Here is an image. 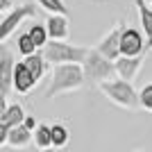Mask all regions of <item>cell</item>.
<instances>
[{"label": "cell", "mask_w": 152, "mask_h": 152, "mask_svg": "<svg viewBox=\"0 0 152 152\" xmlns=\"http://www.w3.org/2000/svg\"><path fill=\"white\" fill-rule=\"evenodd\" d=\"M16 48H18V52L23 55V57H30V55H34V52H37V43L32 41V37L27 34V32L18 37V43H16Z\"/></svg>", "instance_id": "cell-19"}, {"label": "cell", "mask_w": 152, "mask_h": 152, "mask_svg": "<svg viewBox=\"0 0 152 152\" xmlns=\"http://www.w3.org/2000/svg\"><path fill=\"white\" fill-rule=\"evenodd\" d=\"M30 143H34V132H30L25 125L12 127L9 136H7V145L5 148H14V150H25L30 148Z\"/></svg>", "instance_id": "cell-11"}, {"label": "cell", "mask_w": 152, "mask_h": 152, "mask_svg": "<svg viewBox=\"0 0 152 152\" xmlns=\"http://www.w3.org/2000/svg\"><path fill=\"white\" fill-rule=\"evenodd\" d=\"M41 152H57V148H48V150H41Z\"/></svg>", "instance_id": "cell-25"}, {"label": "cell", "mask_w": 152, "mask_h": 152, "mask_svg": "<svg viewBox=\"0 0 152 152\" xmlns=\"http://www.w3.org/2000/svg\"><path fill=\"white\" fill-rule=\"evenodd\" d=\"M32 16H37V7L32 5V2H25V5L12 9L7 16H2V20H0V43H5L7 39L18 30L20 23L25 18H32Z\"/></svg>", "instance_id": "cell-5"}, {"label": "cell", "mask_w": 152, "mask_h": 152, "mask_svg": "<svg viewBox=\"0 0 152 152\" xmlns=\"http://www.w3.org/2000/svg\"><path fill=\"white\" fill-rule=\"evenodd\" d=\"M9 7H12V0H0V12H2V16L9 14Z\"/></svg>", "instance_id": "cell-24"}, {"label": "cell", "mask_w": 152, "mask_h": 152, "mask_svg": "<svg viewBox=\"0 0 152 152\" xmlns=\"http://www.w3.org/2000/svg\"><path fill=\"white\" fill-rule=\"evenodd\" d=\"M34 145L39 150H48L52 148V125L39 123V127L34 129Z\"/></svg>", "instance_id": "cell-16"}, {"label": "cell", "mask_w": 152, "mask_h": 152, "mask_svg": "<svg viewBox=\"0 0 152 152\" xmlns=\"http://www.w3.org/2000/svg\"><path fill=\"white\" fill-rule=\"evenodd\" d=\"M98 89L102 91V95H107L109 100L114 102L116 107L127 109V111H136L141 109V100L139 93L134 91L132 82H125V80H107V82H100Z\"/></svg>", "instance_id": "cell-2"}, {"label": "cell", "mask_w": 152, "mask_h": 152, "mask_svg": "<svg viewBox=\"0 0 152 152\" xmlns=\"http://www.w3.org/2000/svg\"><path fill=\"white\" fill-rule=\"evenodd\" d=\"M34 84H37L34 75L27 70V66L23 61H18L16 68H14V91L20 93V95H25V93H30V91L34 89Z\"/></svg>", "instance_id": "cell-10"}, {"label": "cell", "mask_w": 152, "mask_h": 152, "mask_svg": "<svg viewBox=\"0 0 152 152\" xmlns=\"http://www.w3.org/2000/svg\"><path fill=\"white\" fill-rule=\"evenodd\" d=\"M84 75H86V82H107L111 80V75L116 73V64L111 59H107L104 55L95 50V48H89V55L84 59Z\"/></svg>", "instance_id": "cell-4"}, {"label": "cell", "mask_w": 152, "mask_h": 152, "mask_svg": "<svg viewBox=\"0 0 152 152\" xmlns=\"http://www.w3.org/2000/svg\"><path fill=\"white\" fill-rule=\"evenodd\" d=\"M37 2L43 7L45 12H50V14H61V16H68V7L64 5L61 0H37Z\"/></svg>", "instance_id": "cell-20"}, {"label": "cell", "mask_w": 152, "mask_h": 152, "mask_svg": "<svg viewBox=\"0 0 152 152\" xmlns=\"http://www.w3.org/2000/svg\"><path fill=\"white\" fill-rule=\"evenodd\" d=\"M68 139H70L68 127L61 125V123H55L52 125V148H66L68 145Z\"/></svg>", "instance_id": "cell-18"}, {"label": "cell", "mask_w": 152, "mask_h": 152, "mask_svg": "<svg viewBox=\"0 0 152 152\" xmlns=\"http://www.w3.org/2000/svg\"><path fill=\"white\" fill-rule=\"evenodd\" d=\"M41 55L48 61V66H61V64H84L89 48L82 45H68L64 41H48L45 48H41Z\"/></svg>", "instance_id": "cell-3"}, {"label": "cell", "mask_w": 152, "mask_h": 152, "mask_svg": "<svg viewBox=\"0 0 152 152\" xmlns=\"http://www.w3.org/2000/svg\"><path fill=\"white\" fill-rule=\"evenodd\" d=\"M25 109H23V104H9L7 109H2L0 111V125H5V127H18V125H23L25 123Z\"/></svg>", "instance_id": "cell-13"}, {"label": "cell", "mask_w": 152, "mask_h": 152, "mask_svg": "<svg viewBox=\"0 0 152 152\" xmlns=\"http://www.w3.org/2000/svg\"><path fill=\"white\" fill-rule=\"evenodd\" d=\"M143 50H148L145 43H143V34L139 30L125 27L123 39H121V55L123 57H141Z\"/></svg>", "instance_id": "cell-8"}, {"label": "cell", "mask_w": 152, "mask_h": 152, "mask_svg": "<svg viewBox=\"0 0 152 152\" xmlns=\"http://www.w3.org/2000/svg\"><path fill=\"white\" fill-rule=\"evenodd\" d=\"M27 34H30L32 41L37 43V48H45V45H48V41H50L48 27H45V25H39V23H34V25L27 30Z\"/></svg>", "instance_id": "cell-17"}, {"label": "cell", "mask_w": 152, "mask_h": 152, "mask_svg": "<svg viewBox=\"0 0 152 152\" xmlns=\"http://www.w3.org/2000/svg\"><path fill=\"white\" fill-rule=\"evenodd\" d=\"M7 136H9V127L0 125V145H7Z\"/></svg>", "instance_id": "cell-23"}, {"label": "cell", "mask_w": 152, "mask_h": 152, "mask_svg": "<svg viewBox=\"0 0 152 152\" xmlns=\"http://www.w3.org/2000/svg\"><path fill=\"white\" fill-rule=\"evenodd\" d=\"M139 100H141V109H145V111L152 114V82H148L139 91Z\"/></svg>", "instance_id": "cell-21"}, {"label": "cell", "mask_w": 152, "mask_h": 152, "mask_svg": "<svg viewBox=\"0 0 152 152\" xmlns=\"http://www.w3.org/2000/svg\"><path fill=\"white\" fill-rule=\"evenodd\" d=\"M14 57L7 48H0V111L7 109V98H9V91L14 89Z\"/></svg>", "instance_id": "cell-6"}, {"label": "cell", "mask_w": 152, "mask_h": 152, "mask_svg": "<svg viewBox=\"0 0 152 152\" xmlns=\"http://www.w3.org/2000/svg\"><path fill=\"white\" fill-rule=\"evenodd\" d=\"M23 125H25L27 129H30V132H34V129H37V127H39V123H37V118H34V116H27Z\"/></svg>", "instance_id": "cell-22"}, {"label": "cell", "mask_w": 152, "mask_h": 152, "mask_svg": "<svg viewBox=\"0 0 152 152\" xmlns=\"http://www.w3.org/2000/svg\"><path fill=\"white\" fill-rule=\"evenodd\" d=\"M136 9H139L141 27L145 32V48L152 50V7L145 5V0H136Z\"/></svg>", "instance_id": "cell-14"}, {"label": "cell", "mask_w": 152, "mask_h": 152, "mask_svg": "<svg viewBox=\"0 0 152 152\" xmlns=\"http://www.w3.org/2000/svg\"><path fill=\"white\" fill-rule=\"evenodd\" d=\"M123 32H125V23L123 20H118L111 30L104 34V37L100 39V43L95 45V50L100 52V55H104L107 59H111V61H116V59H121V39H123Z\"/></svg>", "instance_id": "cell-7"}, {"label": "cell", "mask_w": 152, "mask_h": 152, "mask_svg": "<svg viewBox=\"0 0 152 152\" xmlns=\"http://www.w3.org/2000/svg\"><path fill=\"white\" fill-rule=\"evenodd\" d=\"M23 64L27 66V70L34 75V80H37V82L43 77L45 68H48V61L43 59V55H41V52H34V55H30V57H25V59H23Z\"/></svg>", "instance_id": "cell-15"}, {"label": "cell", "mask_w": 152, "mask_h": 152, "mask_svg": "<svg viewBox=\"0 0 152 152\" xmlns=\"http://www.w3.org/2000/svg\"><path fill=\"white\" fill-rule=\"evenodd\" d=\"M84 80H86V75H84L82 64H61V66H55L52 75H50V84H48L43 98L50 100V98H57V95H64V93L80 91Z\"/></svg>", "instance_id": "cell-1"}, {"label": "cell", "mask_w": 152, "mask_h": 152, "mask_svg": "<svg viewBox=\"0 0 152 152\" xmlns=\"http://www.w3.org/2000/svg\"><path fill=\"white\" fill-rule=\"evenodd\" d=\"M145 2H148V5H150V7H152V0H145Z\"/></svg>", "instance_id": "cell-26"}, {"label": "cell", "mask_w": 152, "mask_h": 152, "mask_svg": "<svg viewBox=\"0 0 152 152\" xmlns=\"http://www.w3.org/2000/svg\"><path fill=\"white\" fill-rule=\"evenodd\" d=\"M143 59H145V55H141V57H121L116 59V75L121 77V80H125V82H132L134 77H136V73H139L141 64H143Z\"/></svg>", "instance_id": "cell-9"}, {"label": "cell", "mask_w": 152, "mask_h": 152, "mask_svg": "<svg viewBox=\"0 0 152 152\" xmlns=\"http://www.w3.org/2000/svg\"><path fill=\"white\" fill-rule=\"evenodd\" d=\"M45 27H48L50 41H66V37H68V16L50 14L48 20H45Z\"/></svg>", "instance_id": "cell-12"}, {"label": "cell", "mask_w": 152, "mask_h": 152, "mask_svg": "<svg viewBox=\"0 0 152 152\" xmlns=\"http://www.w3.org/2000/svg\"><path fill=\"white\" fill-rule=\"evenodd\" d=\"M134 152H148V150H134Z\"/></svg>", "instance_id": "cell-27"}]
</instances>
